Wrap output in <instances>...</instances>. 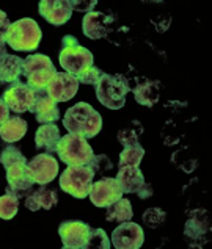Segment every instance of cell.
Wrapping results in <instances>:
<instances>
[{"label":"cell","mask_w":212,"mask_h":249,"mask_svg":"<svg viewBox=\"0 0 212 249\" xmlns=\"http://www.w3.org/2000/svg\"><path fill=\"white\" fill-rule=\"evenodd\" d=\"M8 27H10V20H8V18H6V14L0 10V32L6 33Z\"/></svg>","instance_id":"cell-36"},{"label":"cell","mask_w":212,"mask_h":249,"mask_svg":"<svg viewBox=\"0 0 212 249\" xmlns=\"http://www.w3.org/2000/svg\"><path fill=\"white\" fill-rule=\"evenodd\" d=\"M91 227L82 221H65L60 224L58 233L66 249H87Z\"/></svg>","instance_id":"cell-13"},{"label":"cell","mask_w":212,"mask_h":249,"mask_svg":"<svg viewBox=\"0 0 212 249\" xmlns=\"http://www.w3.org/2000/svg\"><path fill=\"white\" fill-rule=\"evenodd\" d=\"M71 8H76V10H79V11H85V13H90V11H93L91 8L93 6H96L97 5V2L96 0H93V2H79V0H71Z\"/></svg>","instance_id":"cell-33"},{"label":"cell","mask_w":212,"mask_h":249,"mask_svg":"<svg viewBox=\"0 0 212 249\" xmlns=\"http://www.w3.org/2000/svg\"><path fill=\"white\" fill-rule=\"evenodd\" d=\"M25 201V207L32 212H38L39 209L44 210H51L54 209L57 202H58V196H57V191L49 190L47 187H39V188H32L24 197Z\"/></svg>","instance_id":"cell-17"},{"label":"cell","mask_w":212,"mask_h":249,"mask_svg":"<svg viewBox=\"0 0 212 249\" xmlns=\"http://www.w3.org/2000/svg\"><path fill=\"white\" fill-rule=\"evenodd\" d=\"M63 125L69 133L80 135L83 138H93L102 129V118L90 104L79 102L66 110Z\"/></svg>","instance_id":"cell-1"},{"label":"cell","mask_w":212,"mask_h":249,"mask_svg":"<svg viewBox=\"0 0 212 249\" xmlns=\"http://www.w3.org/2000/svg\"><path fill=\"white\" fill-rule=\"evenodd\" d=\"M95 173L88 165H69L60 176V187L71 196L83 199L90 195Z\"/></svg>","instance_id":"cell-7"},{"label":"cell","mask_w":212,"mask_h":249,"mask_svg":"<svg viewBox=\"0 0 212 249\" xmlns=\"http://www.w3.org/2000/svg\"><path fill=\"white\" fill-rule=\"evenodd\" d=\"M112 243L107 238V233L102 229H90V237L87 241V249H110Z\"/></svg>","instance_id":"cell-28"},{"label":"cell","mask_w":212,"mask_h":249,"mask_svg":"<svg viewBox=\"0 0 212 249\" xmlns=\"http://www.w3.org/2000/svg\"><path fill=\"white\" fill-rule=\"evenodd\" d=\"M60 65L65 72L74 75L76 79L85 71L93 66V53L79 44L74 36L66 35L63 38V49L60 52Z\"/></svg>","instance_id":"cell-4"},{"label":"cell","mask_w":212,"mask_h":249,"mask_svg":"<svg viewBox=\"0 0 212 249\" xmlns=\"http://www.w3.org/2000/svg\"><path fill=\"white\" fill-rule=\"evenodd\" d=\"M97 101L110 110H119L126 104V96L131 91V83L124 75L104 74L96 85Z\"/></svg>","instance_id":"cell-3"},{"label":"cell","mask_w":212,"mask_h":249,"mask_svg":"<svg viewBox=\"0 0 212 249\" xmlns=\"http://www.w3.org/2000/svg\"><path fill=\"white\" fill-rule=\"evenodd\" d=\"M32 113H35V118H37L38 123L41 124H49V123H55V121L60 119V110L58 105L44 91H37V99H35V104L32 107Z\"/></svg>","instance_id":"cell-16"},{"label":"cell","mask_w":212,"mask_h":249,"mask_svg":"<svg viewBox=\"0 0 212 249\" xmlns=\"http://www.w3.org/2000/svg\"><path fill=\"white\" fill-rule=\"evenodd\" d=\"M88 166L95 173V176L105 177L113 169V163L105 154H99V155H93V159L90 160Z\"/></svg>","instance_id":"cell-26"},{"label":"cell","mask_w":212,"mask_h":249,"mask_svg":"<svg viewBox=\"0 0 212 249\" xmlns=\"http://www.w3.org/2000/svg\"><path fill=\"white\" fill-rule=\"evenodd\" d=\"M27 123L19 116H10L3 124H0V138L5 143H14L24 138L27 133Z\"/></svg>","instance_id":"cell-22"},{"label":"cell","mask_w":212,"mask_h":249,"mask_svg":"<svg viewBox=\"0 0 212 249\" xmlns=\"http://www.w3.org/2000/svg\"><path fill=\"white\" fill-rule=\"evenodd\" d=\"M143 229L135 223H119L112 233V243L116 249H138L143 245Z\"/></svg>","instance_id":"cell-11"},{"label":"cell","mask_w":212,"mask_h":249,"mask_svg":"<svg viewBox=\"0 0 212 249\" xmlns=\"http://www.w3.org/2000/svg\"><path fill=\"white\" fill-rule=\"evenodd\" d=\"M123 197V191L119 188L116 179L113 177H102L101 180L91 185L90 199L96 207H109Z\"/></svg>","instance_id":"cell-12"},{"label":"cell","mask_w":212,"mask_h":249,"mask_svg":"<svg viewBox=\"0 0 212 249\" xmlns=\"http://www.w3.org/2000/svg\"><path fill=\"white\" fill-rule=\"evenodd\" d=\"M39 14L52 25H63L71 19L73 8L69 0H42L39 3Z\"/></svg>","instance_id":"cell-15"},{"label":"cell","mask_w":212,"mask_h":249,"mask_svg":"<svg viewBox=\"0 0 212 249\" xmlns=\"http://www.w3.org/2000/svg\"><path fill=\"white\" fill-rule=\"evenodd\" d=\"M5 41L13 51L32 52L37 51L41 42V28L33 19L25 18L10 24L5 33Z\"/></svg>","instance_id":"cell-2"},{"label":"cell","mask_w":212,"mask_h":249,"mask_svg":"<svg viewBox=\"0 0 212 249\" xmlns=\"http://www.w3.org/2000/svg\"><path fill=\"white\" fill-rule=\"evenodd\" d=\"M19 209V199L11 195H5L0 197V218L11 219L16 216Z\"/></svg>","instance_id":"cell-27"},{"label":"cell","mask_w":212,"mask_h":249,"mask_svg":"<svg viewBox=\"0 0 212 249\" xmlns=\"http://www.w3.org/2000/svg\"><path fill=\"white\" fill-rule=\"evenodd\" d=\"M57 71L47 55H28L24 63V75L27 85L35 91H44L55 77Z\"/></svg>","instance_id":"cell-5"},{"label":"cell","mask_w":212,"mask_h":249,"mask_svg":"<svg viewBox=\"0 0 212 249\" xmlns=\"http://www.w3.org/2000/svg\"><path fill=\"white\" fill-rule=\"evenodd\" d=\"M24 63L25 60L18 55L5 53L0 56V85L18 82L19 77L24 75Z\"/></svg>","instance_id":"cell-18"},{"label":"cell","mask_w":212,"mask_h":249,"mask_svg":"<svg viewBox=\"0 0 212 249\" xmlns=\"http://www.w3.org/2000/svg\"><path fill=\"white\" fill-rule=\"evenodd\" d=\"M135 193L138 195L140 199H148V197H151V196H153V187H151V185L143 183V185H141V187L135 191Z\"/></svg>","instance_id":"cell-34"},{"label":"cell","mask_w":212,"mask_h":249,"mask_svg":"<svg viewBox=\"0 0 212 249\" xmlns=\"http://www.w3.org/2000/svg\"><path fill=\"white\" fill-rule=\"evenodd\" d=\"M134 96L135 101L140 105L145 107H153L155 102L159 101V92H160V82L157 80H148V79H140L134 88Z\"/></svg>","instance_id":"cell-19"},{"label":"cell","mask_w":212,"mask_h":249,"mask_svg":"<svg viewBox=\"0 0 212 249\" xmlns=\"http://www.w3.org/2000/svg\"><path fill=\"white\" fill-rule=\"evenodd\" d=\"M57 154L66 165H88L93 159V149L88 144L87 138L76 133H68L60 138L58 146H57Z\"/></svg>","instance_id":"cell-6"},{"label":"cell","mask_w":212,"mask_h":249,"mask_svg":"<svg viewBox=\"0 0 212 249\" xmlns=\"http://www.w3.org/2000/svg\"><path fill=\"white\" fill-rule=\"evenodd\" d=\"M0 163H2L3 168L6 169L8 166L16 165V163H27V160H25L24 155L20 154V151L18 147L6 146L2 151V154H0Z\"/></svg>","instance_id":"cell-29"},{"label":"cell","mask_w":212,"mask_h":249,"mask_svg":"<svg viewBox=\"0 0 212 249\" xmlns=\"http://www.w3.org/2000/svg\"><path fill=\"white\" fill-rule=\"evenodd\" d=\"M208 231V223L204 221L201 223V218H190L187 224H186V235L189 238H198V237H201L204 232Z\"/></svg>","instance_id":"cell-30"},{"label":"cell","mask_w":212,"mask_h":249,"mask_svg":"<svg viewBox=\"0 0 212 249\" xmlns=\"http://www.w3.org/2000/svg\"><path fill=\"white\" fill-rule=\"evenodd\" d=\"M3 101L10 110L14 113H25L30 111L32 107L37 99V91L28 87L27 83L22 82H14L10 83V87L3 92Z\"/></svg>","instance_id":"cell-8"},{"label":"cell","mask_w":212,"mask_h":249,"mask_svg":"<svg viewBox=\"0 0 212 249\" xmlns=\"http://www.w3.org/2000/svg\"><path fill=\"white\" fill-rule=\"evenodd\" d=\"M10 118V108L6 107L3 99H0V124H3Z\"/></svg>","instance_id":"cell-35"},{"label":"cell","mask_w":212,"mask_h":249,"mask_svg":"<svg viewBox=\"0 0 212 249\" xmlns=\"http://www.w3.org/2000/svg\"><path fill=\"white\" fill-rule=\"evenodd\" d=\"M79 91V80L68 72H57L47 85L46 92L55 102H68Z\"/></svg>","instance_id":"cell-14"},{"label":"cell","mask_w":212,"mask_h":249,"mask_svg":"<svg viewBox=\"0 0 212 249\" xmlns=\"http://www.w3.org/2000/svg\"><path fill=\"white\" fill-rule=\"evenodd\" d=\"M141 133H143V124H141L138 119H132L129 124L118 132V141L124 147L135 144L138 143V138L141 137Z\"/></svg>","instance_id":"cell-24"},{"label":"cell","mask_w":212,"mask_h":249,"mask_svg":"<svg viewBox=\"0 0 212 249\" xmlns=\"http://www.w3.org/2000/svg\"><path fill=\"white\" fill-rule=\"evenodd\" d=\"M116 22V16H112L101 11H90L83 18V33L90 39H101L105 38L109 33L113 32V25Z\"/></svg>","instance_id":"cell-10"},{"label":"cell","mask_w":212,"mask_h":249,"mask_svg":"<svg viewBox=\"0 0 212 249\" xmlns=\"http://www.w3.org/2000/svg\"><path fill=\"white\" fill-rule=\"evenodd\" d=\"M143 157H145V149L141 147L138 143L126 146L124 151L119 154L118 166L119 168H123V166H138Z\"/></svg>","instance_id":"cell-25"},{"label":"cell","mask_w":212,"mask_h":249,"mask_svg":"<svg viewBox=\"0 0 212 249\" xmlns=\"http://www.w3.org/2000/svg\"><path fill=\"white\" fill-rule=\"evenodd\" d=\"M143 221L150 229H155L165 221V212L160 209H148L143 215Z\"/></svg>","instance_id":"cell-31"},{"label":"cell","mask_w":212,"mask_h":249,"mask_svg":"<svg viewBox=\"0 0 212 249\" xmlns=\"http://www.w3.org/2000/svg\"><path fill=\"white\" fill-rule=\"evenodd\" d=\"M6 53V41H5V33L0 32V56Z\"/></svg>","instance_id":"cell-37"},{"label":"cell","mask_w":212,"mask_h":249,"mask_svg":"<svg viewBox=\"0 0 212 249\" xmlns=\"http://www.w3.org/2000/svg\"><path fill=\"white\" fill-rule=\"evenodd\" d=\"M104 72L101 69H97L96 66H91L90 69H87L82 75L77 77L79 83H85V85H96L99 80L102 79Z\"/></svg>","instance_id":"cell-32"},{"label":"cell","mask_w":212,"mask_h":249,"mask_svg":"<svg viewBox=\"0 0 212 249\" xmlns=\"http://www.w3.org/2000/svg\"><path fill=\"white\" fill-rule=\"evenodd\" d=\"M134 216L132 213V205L127 199H118L116 202L110 204L107 207V221H116V223H124V221H131Z\"/></svg>","instance_id":"cell-23"},{"label":"cell","mask_w":212,"mask_h":249,"mask_svg":"<svg viewBox=\"0 0 212 249\" xmlns=\"http://www.w3.org/2000/svg\"><path fill=\"white\" fill-rule=\"evenodd\" d=\"M58 174V163L51 154H39L27 161V176L33 183L46 185Z\"/></svg>","instance_id":"cell-9"},{"label":"cell","mask_w":212,"mask_h":249,"mask_svg":"<svg viewBox=\"0 0 212 249\" xmlns=\"http://www.w3.org/2000/svg\"><path fill=\"white\" fill-rule=\"evenodd\" d=\"M116 182L123 193H135V191L145 183V177L141 174L138 166H123L116 174Z\"/></svg>","instance_id":"cell-20"},{"label":"cell","mask_w":212,"mask_h":249,"mask_svg":"<svg viewBox=\"0 0 212 249\" xmlns=\"http://www.w3.org/2000/svg\"><path fill=\"white\" fill-rule=\"evenodd\" d=\"M60 138L61 137L58 127L55 125V123H49V124H42L37 130L35 143H37L38 149H42L47 154H52L57 152V146H58Z\"/></svg>","instance_id":"cell-21"}]
</instances>
